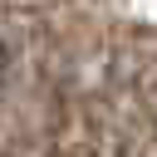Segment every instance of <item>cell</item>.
Masks as SVG:
<instances>
[{"instance_id":"6da1fadb","label":"cell","mask_w":157,"mask_h":157,"mask_svg":"<svg viewBox=\"0 0 157 157\" xmlns=\"http://www.w3.org/2000/svg\"><path fill=\"white\" fill-rule=\"evenodd\" d=\"M5 64H10V54H5V39H0V78H5Z\"/></svg>"}]
</instances>
